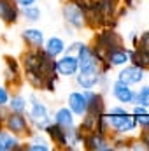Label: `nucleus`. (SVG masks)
<instances>
[{
	"label": "nucleus",
	"mask_w": 149,
	"mask_h": 151,
	"mask_svg": "<svg viewBox=\"0 0 149 151\" xmlns=\"http://www.w3.org/2000/svg\"><path fill=\"white\" fill-rule=\"evenodd\" d=\"M30 119H32V123L37 127L39 130H44V128L49 125V111H47V107H46L42 102H39L35 97H32Z\"/></svg>",
	"instance_id": "nucleus-5"
},
{
	"label": "nucleus",
	"mask_w": 149,
	"mask_h": 151,
	"mask_svg": "<svg viewBox=\"0 0 149 151\" xmlns=\"http://www.w3.org/2000/svg\"><path fill=\"white\" fill-rule=\"evenodd\" d=\"M9 107H11V111H14V113H25V109H27V100H25L23 97L16 95V97H12V100L9 102Z\"/></svg>",
	"instance_id": "nucleus-21"
},
{
	"label": "nucleus",
	"mask_w": 149,
	"mask_h": 151,
	"mask_svg": "<svg viewBox=\"0 0 149 151\" xmlns=\"http://www.w3.org/2000/svg\"><path fill=\"white\" fill-rule=\"evenodd\" d=\"M19 148V141L14 134L0 130V151H11Z\"/></svg>",
	"instance_id": "nucleus-18"
},
{
	"label": "nucleus",
	"mask_w": 149,
	"mask_h": 151,
	"mask_svg": "<svg viewBox=\"0 0 149 151\" xmlns=\"http://www.w3.org/2000/svg\"><path fill=\"white\" fill-rule=\"evenodd\" d=\"M130 60L128 56V51L123 49V47H117V49H112L105 55V62L111 65V67H119V65H125L126 62Z\"/></svg>",
	"instance_id": "nucleus-15"
},
{
	"label": "nucleus",
	"mask_w": 149,
	"mask_h": 151,
	"mask_svg": "<svg viewBox=\"0 0 149 151\" xmlns=\"http://www.w3.org/2000/svg\"><path fill=\"white\" fill-rule=\"evenodd\" d=\"M72 114L74 113L69 107H62V109H58L56 114H54V123L60 125V127H63V128H69V127L74 125V116Z\"/></svg>",
	"instance_id": "nucleus-19"
},
{
	"label": "nucleus",
	"mask_w": 149,
	"mask_h": 151,
	"mask_svg": "<svg viewBox=\"0 0 149 151\" xmlns=\"http://www.w3.org/2000/svg\"><path fill=\"white\" fill-rule=\"evenodd\" d=\"M63 18H65V21H67L70 27H74V28H82V27L86 25L84 11H82V7L77 5L75 2L63 5Z\"/></svg>",
	"instance_id": "nucleus-3"
},
{
	"label": "nucleus",
	"mask_w": 149,
	"mask_h": 151,
	"mask_svg": "<svg viewBox=\"0 0 149 151\" xmlns=\"http://www.w3.org/2000/svg\"><path fill=\"white\" fill-rule=\"evenodd\" d=\"M44 51H46L51 58H58V56L65 51V42L60 37H51V39H47V42L44 44Z\"/></svg>",
	"instance_id": "nucleus-17"
},
{
	"label": "nucleus",
	"mask_w": 149,
	"mask_h": 151,
	"mask_svg": "<svg viewBox=\"0 0 149 151\" xmlns=\"http://www.w3.org/2000/svg\"><path fill=\"white\" fill-rule=\"evenodd\" d=\"M0 121H4V119H2V118H0Z\"/></svg>",
	"instance_id": "nucleus-29"
},
{
	"label": "nucleus",
	"mask_w": 149,
	"mask_h": 151,
	"mask_svg": "<svg viewBox=\"0 0 149 151\" xmlns=\"http://www.w3.org/2000/svg\"><path fill=\"white\" fill-rule=\"evenodd\" d=\"M69 109L77 116H84L88 111V99L84 91H72L69 95Z\"/></svg>",
	"instance_id": "nucleus-10"
},
{
	"label": "nucleus",
	"mask_w": 149,
	"mask_h": 151,
	"mask_svg": "<svg viewBox=\"0 0 149 151\" xmlns=\"http://www.w3.org/2000/svg\"><path fill=\"white\" fill-rule=\"evenodd\" d=\"M139 49L149 53V32H146L142 37H140V42H139Z\"/></svg>",
	"instance_id": "nucleus-24"
},
{
	"label": "nucleus",
	"mask_w": 149,
	"mask_h": 151,
	"mask_svg": "<svg viewBox=\"0 0 149 151\" xmlns=\"http://www.w3.org/2000/svg\"><path fill=\"white\" fill-rule=\"evenodd\" d=\"M21 37L30 46V49H40L44 46V34L39 28H27V30H23Z\"/></svg>",
	"instance_id": "nucleus-12"
},
{
	"label": "nucleus",
	"mask_w": 149,
	"mask_h": 151,
	"mask_svg": "<svg viewBox=\"0 0 149 151\" xmlns=\"http://www.w3.org/2000/svg\"><path fill=\"white\" fill-rule=\"evenodd\" d=\"M77 76V84L84 90H91L100 83V76L102 72H79Z\"/></svg>",
	"instance_id": "nucleus-16"
},
{
	"label": "nucleus",
	"mask_w": 149,
	"mask_h": 151,
	"mask_svg": "<svg viewBox=\"0 0 149 151\" xmlns=\"http://www.w3.org/2000/svg\"><path fill=\"white\" fill-rule=\"evenodd\" d=\"M84 139V142H86V148L91 151H109L111 150V146L107 144V141H105V137H104V134H100V132H90L86 137H82Z\"/></svg>",
	"instance_id": "nucleus-11"
},
{
	"label": "nucleus",
	"mask_w": 149,
	"mask_h": 151,
	"mask_svg": "<svg viewBox=\"0 0 149 151\" xmlns=\"http://www.w3.org/2000/svg\"><path fill=\"white\" fill-rule=\"evenodd\" d=\"M84 95H86V99H88V111H86V113L95 114V116L104 114L105 106H104V99H102V95L93 93V91H90V90L84 91Z\"/></svg>",
	"instance_id": "nucleus-13"
},
{
	"label": "nucleus",
	"mask_w": 149,
	"mask_h": 151,
	"mask_svg": "<svg viewBox=\"0 0 149 151\" xmlns=\"http://www.w3.org/2000/svg\"><path fill=\"white\" fill-rule=\"evenodd\" d=\"M77 62H79V70L77 72H100L98 58L95 56L93 49L88 47L86 44H81L77 49Z\"/></svg>",
	"instance_id": "nucleus-1"
},
{
	"label": "nucleus",
	"mask_w": 149,
	"mask_h": 151,
	"mask_svg": "<svg viewBox=\"0 0 149 151\" xmlns=\"http://www.w3.org/2000/svg\"><path fill=\"white\" fill-rule=\"evenodd\" d=\"M72 2H75L77 5H81V7L84 9V7H88V5H91L93 2H97V0H72Z\"/></svg>",
	"instance_id": "nucleus-27"
},
{
	"label": "nucleus",
	"mask_w": 149,
	"mask_h": 151,
	"mask_svg": "<svg viewBox=\"0 0 149 151\" xmlns=\"http://www.w3.org/2000/svg\"><path fill=\"white\" fill-rule=\"evenodd\" d=\"M27 150H30V151H49V146H47V142H46L40 135H35V137H34V144L27 146Z\"/></svg>",
	"instance_id": "nucleus-23"
},
{
	"label": "nucleus",
	"mask_w": 149,
	"mask_h": 151,
	"mask_svg": "<svg viewBox=\"0 0 149 151\" xmlns=\"http://www.w3.org/2000/svg\"><path fill=\"white\" fill-rule=\"evenodd\" d=\"M133 116H142V114H148V109L144 107V106H140V104H137L135 107H133Z\"/></svg>",
	"instance_id": "nucleus-26"
},
{
	"label": "nucleus",
	"mask_w": 149,
	"mask_h": 151,
	"mask_svg": "<svg viewBox=\"0 0 149 151\" xmlns=\"http://www.w3.org/2000/svg\"><path fill=\"white\" fill-rule=\"evenodd\" d=\"M18 5H21V7H28V5H34L35 4V0H14Z\"/></svg>",
	"instance_id": "nucleus-28"
},
{
	"label": "nucleus",
	"mask_w": 149,
	"mask_h": 151,
	"mask_svg": "<svg viewBox=\"0 0 149 151\" xmlns=\"http://www.w3.org/2000/svg\"><path fill=\"white\" fill-rule=\"evenodd\" d=\"M4 125H5V128H7L11 134H14V135H19V134H27V132H28V121H27V118L23 116V113H14V111H11V113L4 118Z\"/></svg>",
	"instance_id": "nucleus-4"
},
{
	"label": "nucleus",
	"mask_w": 149,
	"mask_h": 151,
	"mask_svg": "<svg viewBox=\"0 0 149 151\" xmlns=\"http://www.w3.org/2000/svg\"><path fill=\"white\" fill-rule=\"evenodd\" d=\"M7 102H9V93L4 86H0V107H4Z\"/></svg>",
	"instance_id": "nucleus-25"
},
{
	"label": "nucleus",
	"mask_w": 149,
	"mask_h": 151,
	"mask_svg": "<svg viewBox=\"0 0 149 151\" xmlns=\"http://www.w3.org/2000/svg\"><path fill=\"white\" fill-rule=\"evenodd\" d=\"M142 79H144V69L139 67V65H135V63L125 67L117 74V81L126 83V84H139V83H142Z\"/></svg>",
	"instance_id": "nucleus-7"
},
{
	"label": "nucleus",
	"mask_w": 149,
	"mask_h": 151,
	"mask_svg": "<svg viewBox=\"0 0 149 151\" xmlns=\"http://www.w3.org/2000/svg\"><path fill=\"white\" fill-rule=\"evenodd\" d=\"M23 16H25L28 21L35 23V21L40 19V9L35 7V4H34V5H28V7H23Z\"/></svg>",
	"instance_id": "nucleus-20"
},
{
	"label": "nucleus",
	"mask_w": 149,
	"mask_h": 151,
	"mask_svg": "<svg viewBox=\"0 0 149 151\" xmlns=\"http://www.w3.org/2000/svg\"><path fill=\"white\" fill-rule=\"evenodd\" d=\"M44 130L47 132V135L51 137V141H54V144L67 148V135H65V128L63 127H60L56 123H49Z\"/></svg>",
	"instance_id": "nucleus-14"
},
{
	"label": "nucleus",
	"mask_w": 149,
	"mask_h": 151,
	"mask_svg": "<svg viewBox=\"0 0 149 151\" xmlns=\"http://www.w3.org/2000/svg\"><path fill=\"white\" fill-rule=\"evenodd\" d=\"M107 123L111 125L117 134H128V132L135 130V127H137L135 116L128 114V113H109Z\"/></svg>",
	"instance_id": "nucleus-2"
},
{
	"label": "nucleus",
	"mask_w": 149,
	"mask_h": 151,
	"mask_svg": "<svg viewBox=\"0 0 149 151\" xmlns=\"http://www.w3.org/2000/svg\"><path fill=\"white\" fill-rule=\"evenodd\" d=\"M135 104H140L144 107H149V86L140 88V91L135 93Z\"/></svg>",
	"instance_id": "nucleus-22"
},
{
	"label": "nucleus",
	"mask_w": 149,
	"mask_h": 151,
	"mask_svg": "<svg viewBox=\"0 0 149 151\" xmlns=\"http://www.w3.org/2000/svg\"><path fill=\"white\" fill-rule=\"evenodd\" d=\"M112 95L121 104H135V93L130 88V84H126V83L116 81L112 84Z\"/></svg>",
	"instance_id": "nucleus-8"
},
{
	"label": "nucleus",
	"mask_w": 149,
	"mask_h": 151,
	"mask_svg": "<svg viewBox=\"0 0 149 151\" xmlns=\"http://www.w3.org/2000/svg\"><path fill=\"white\" fill-rule=\"evenodd\" d=\"M77 70H79V62H77V56H74L72 53L65 55L63 58H60L56 62V72L60 76L70 77V76L77 74Z\"/></svg>",
	"instance_id": "nucleus-6"
},
{
	"label": "nucleus",
	"mask_w": 149,
	"mask_h": 151,
	"mask_svg": "<svg viewBox=\"0 0 149 151\" xmlns=\"http://www.w3.org/2000/svg\"><path fill=\"white\" fill-rule=\"evenodd\" d=\"M19 11H18V4L14 0H0V19L7 25H12L18 21Z\"/></svg>",
	"instance_id": "nucleus-9"
}]
</instances>
